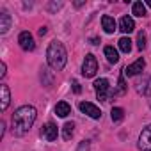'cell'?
I'll list each match as a JSON object with an SVG mask.
<instances>
[{
  "label": "cell",
  "instance_id": "8",
  "mask_svg": "<svg viewBox=\"0 0 151 151\" xmlns=\"http://www.w3.org/2000/svg\"><path fill=\"white\" fill-rule=\"evenodd\" d=\"M144 66H146L144 59H137L133 64H130V66L124 68V75H128V77H137V75L144 69Z\"/></svg>",
  "mask_w": 151,
  "mask_h": 151
},
{
  "label": "cell",
  "instance_id": "9",
  "mask_svg": "<svg viewBox=\"0 0 151 151\" xmlns=\"http://www.w3.org/2000/svg\"><path fill=\"white\" fill-rule=\"evenodd\" d=\"M57 126L53 124V123H46L45 126H43V130H41V135L48 140V142H53L55 139H57Z\"/></svg>",
  "mask_w": 151,
  "mask_h": 151
},
{
  "label": "cell",
  "instance_id": "7",
  "mask_svg": "<svg viewBox=\"0 0 151 151\" xmlns=\"http://www.w3.org/2000/svg\"><path fill=\"white\" fill-rule=\"evenodd\" d=\"M18 43H20V46H22L25 52H30V50H34V48H36L34 37H32V34H30L29 30H23V32L18 36Z\"/></svg>",
  "mask_w": 151,
  "mask_h": 151
},
{
  "label": "cell",
  "instance_id": "20",
  "mask_svg": "<svg viewBox=\"0 0 151 151\" xmlns=\"http://www.w3.org/2000/svg\"><path fill=\"white\" fill-rule=\"evenodd\" d=\"M119 50L123 53H130L132 52V41H130V37H121L119 39Z\"/></svg>",
  "mask_w": 151,
  "mask_h": 151
},
{
  "label": "cell",
  "instance_id": "18",
  "mask_svg": "<svg viewBox=\"0 0 151 151\" xmlns=\"http://www.w3.org/2000/svg\"><path fill=\"white\" fill-rule=\"evenodd\" d=\"M132 14H135V16H139V18L146 16V6H144V2H133V6H132Z\"/></svg>",
  "mask_w": 151,
  "mask_h": 151
},
{
  "label": "cell",
  "instance_id": "19",
  "mask_svg": "<svg viewBox=\"0 0 151 151\" xmlns=\"http://www.w3.org/2000/svg\"><path fill=\"white\" fill-rule=\"evenodd\" d=\"M73 133H75V124L73 123H66L62 126V139L64 140H69L73 137Z\"/></svg>",
  "mask_w": 151,
  "mask_h": 151
},
{
  "label": "cell",
  "instance_id": "14",
  "mask_svg": "<svg viewBox=\"0 0 151 151\" xmlns=\"http://www.w3.org/2000/svg\"><path fill=\"white\" fill-rule=\"evenodd\" d=\"M55 114H57L59 117H66V116H69V114H71V107H69V103H68V101H59V103L55 105Z\"/></svg>",
  "mask_w": 151,
  "mask_h": 151
},
{
  "label": "cell",
  "instance_id": "17",
  "mask_svg": "<svg viewBox=\"0 0 151 151\" xmlns=\"http://www.w3.org/2000/svg\"><path fill=\"white\" fill-rule=\"evenodd\" d=\"M126 93V82H124V71L119 75V80H117V89L114 91V96H123Z\"/></svg>",
  "mask_w": 151,
  "mask_h": 151
},
{
  "label": "cell",
  "instance_id": "13",
  "mask_svg": "<svg viewBox=\"0 0 151 151\" xmlns=\"http://www.w3.org/2000/svg\"><path fill=\"white\" fill-rule=\"evenodd\" d=\"M119 29H121L124 34H130V32L135 30V23H133V20H132L130 16H123L121 22H119Z\"/></svg>",
  "mask_w": 151,
  "mask_h": 151
},
{
  "label": "cell",
  "instance_id": "11",
  "mask_svg": "<svg viewBox=\"0 0 151 151\" xmlns=\"http://www.w3.org/2000/svg\"><path fill=\"white\" fill-rule=\"evenodd\" d=\"M101 27H103V30H105L107 34H114V32H116V20H114L112 16L105 14V16L101 18Z\"/></svg>",
  "mask_w": 151,
  "mask_h": 151
},
{
  "label": "cell",
  "instance_id": "15",
  "mask_svg": "<svg viewBox=\"0 0 151 151\" xmlns=\"http://www.w3.org/2000/svg\"><path fill=\"white\" fill-rule=\"evenodd\" d=\"M9 29H11V14L4 11L0 14V34H6Z\"/></svg>",
  "mask_w": 151,
  "mask_h": 151
},
{
  "label": "cell",
  "instance_id": "25",
  "mask_svg": "<svg viewBox=\"0 0 151 151\" xmlns=\"http://www.w3.org/2000/svg\"><path fill=\"white\" fill-rule=\"evenodd\" d=\"M0 77H6V62L0 64Z\"/></svg>",
  "mask_w": 151,
  "mask_h": 151
},
{
  "label": "cell",
  "instance_id": "1",
  "mask_svg": "<svg viewBox=\"0 0 151 151\" xmlns=\"http://www.w3.org/2000/svg\"><path fill=\"white\" fill-rule=\"evenodd\" d=\"M36 117H37V110L32 105H23V107L16 109L13 114V133L16 137L25 135L32 128Z\"/></svg>",
  "mask_w": 151,
  "mask_h": 151
},
{
  "label": "cell",
  "instance_id": "23",
  "mask_svg": "<svg viewBox=\"0 0 151 151\" xmlns=\"http://www.w3.org/2000/svg\"><path fill=\"white\" fill-rule=\"evenodd\" d=\"M77 151H89V140H82L78 144V149Z\"/></svg>",
  "mask_w": 151,
  "mask_h": 151
},
{
  "label": "cell",
  "instance_id": "10",
  "mask_svg": "<svg viewBox=\"0 0 151 151\" xmlns=\"http://www.w3.org/2000/svg\"><path fill=\"white\" fill-rule=\"evenodd\" d=\"M137 91L142 96H149L151 94V77H142V80L137 82Z\"/></svg>",
  "mask_w": 151,
  "mask_h": 151
},
{
  "label": "cell",
  "instance_id": "4",
  "mask_svg": "<svg viewBox=\"0 0 151 151\" xmlns=\"http://www.w3.org/2000/svg\"><path fill=\"white\" fill-rule=\"evenodd\" d=\"M98 71V60L93 53H87L86 59H84V64H82V75L87 78H93Z\"/></svg>",
  "mask_w": 151,
  "mask_h": 151
},
{
  "label": "cell",
  "instance_id": "6",
  "mask_svg": "<svg viewBox=\"0 0 151 151\" xmlns=\"http://www.w3.org/2000/svg\"><path fill=\"white\" fill-rule=\"evenodd\" d=\"M78 109H80L84 114H87L89 117H93V119H100V117H101V110H100L94 103H91V101H80Z\"/></svg>",
  "mask_w": 151,
  "mask_h": 151
},
{
  "label": "cell",
  "instance_id": "21",
  "mask_svg": "<svg viewBox=\"0 0 151 151\" xmlns=\"http://www.w3.org/2000/svg\"><path fill=\"white\" fill-rule=\"evenodd\" d=\"M110 117H112L114 123H119V121H123V117H124V110H123L121 107H114L112 112H110Z\"/></svg>",
  "mask_w": 151,
  "mask_h": 151
},
{
  "label": "cell",
  "instance_id": "28",
  "mask_svg": "<svg viewBox=\"0 0 151 151\" xmlns=\"http://www.w3.org/2000/svg\"><path fill=\"white\" fill-rule=\"evenodd\" d=\"M91 43H93V45H98V43H100V39H98V37H93V39H91Z\"/></svg>",
  "mask_w": 151,
  "mask_h": 151
},
{
  "label": "cell",
  "instance_id": "12",
  "mask_svg": "<svg viewBox=\"0 0 151 151\" xmlns=\"http://www.w3.org/2000/svg\"><path fill=\"white\" fill-rule=\"evenodd\" d=\"M0 94H2V103H0V110H6L9 107V101H11V93H9V87L4 84V86H0Z\"/></svg>",
  "mask_w": 151,
  "mask_h": 151
},
{
  "label": "cell",
  "instance_id": "26",
  "mask_svg": "<svg viewBox=\"0 0 151 151\" xmlns=\"http://www.w3.org/2000/svg\"><path fill=\"white\" fill-rule=\"evenodd\" d=\"M45 34H46V27H41L39 29V36H45Z\"/></svg>",
  "mask_w": 151,
  "mask_h": 151
},
{
  "label": "cell",
  "instance_id": "27",
  "mask_svg": "<svg viewBox=\"0 0 151 151\" xmlns=\"http://www.w3.org/2000/svg\"><path fill=\"white\" fill-rule=\"evenodd\" d=\"M59 7H60V4H52L50 6V9H59Z\"/></svg>",
  "mask_w": 151,
  "mask_h": 151
},
{
  "label": "cell",
  "instance_id": "29",
  "mask_svg": "<svg viewBox=\"0 0 151 151\" xmlns=\"http://www.w3.org/2000/svg\"><path fill=\"white\" fill-rule=\"evenodd\" d=\"M146 6H149V7H151V0H147V2H146Z\"/></svg>",
  "mask_w": 151,
  "mask_h": 151
},
{
  "label": "cell",
  "instance_id": "5",
  "mask_svg": "<svg viewBox=\"0 0 151 151\" xmlns=\"http://www.w3.org/2000/svg\"><path fill=\"white\" fill-rule=\"evenodd\" d=\"M139 149L140 151H151V124H147L139 137Z\"/></svg>",
  "mask_w": 151,
  "mask_h": 151
},
{
  "label": "cell",
  "instance_id": "24",
  "mask_svg": "<svg viewBox=\"0 0 151 151\" xmlns=\"http://www.w3.org/2000/svg\"><path fill=\"white\" fill-rule=\"evenodd\" d=\"M73 91L77 93V94H80V93H82V87H80V84H78V82H73Z\"/></svg>",
  "mask_w": 151,
  "mask_h": 151
},
{
  "label": "cell",
  "instance_id": "2",
  "mask_svg": "<svg viewBox=\"0 0 151 151\" xmlns=\"http://www.w3.org/2000/svg\"><path fill=\"white\" fill-rule=\"evenodd\" d=\"M46 60H48V66L55 71H60L64 69L66 62H68V53H66V48L60 41L53 39L50 45H48V50H46Z\"/></svg>",
  "mask_w": 151,
  "mask_h": 151
},
{
  "label": "cell",
  "instance_id": "16",
  "mask_svg": "<svg viewBox=\"0 0 151 151\" xmlns=\"http://www.w3.org/2000/svg\"><path fill=\"white\" fill-rule=\"evenodd\" d=\"M105 57H107V60L110 62V64H116L117 60H119V53H117V50L114 48V46H105Z\"/></svg>",
  "mask_w": 151,
  "mask_h": 151
},
{
  "label": "cell",
  "instance_id": "22",
  "mask_svg": "<svg viewBox=\"0 0 151 151\" xmlns=\"http://www.w3.org/2000/svg\"><path fill=\"white\" fill-rule=\"evenodd\" d=\"M144 46H146V34L140 30L139 36H137V48L139 50H144Z\"/></svg>",
  "mask_w": 151,
  "mask_h": 151
},
{
  "label": "cell",
  "instance_id": "3",
  "mask_svg": "<svg viewBox=\"0 0 151 151\" xmlns=\"http://www.w3.org/2000/svg\"><path fill=\"white\" fill-rule=\"evenodd\" d=\"M94 89H96V96H98L100 101H107V100L114 94V93L110 91V84H109L107 78H98V80L94 82Z\"/></svg>",
  "mask_w": 151,
  "mask_h": 151
}]
</instances>
